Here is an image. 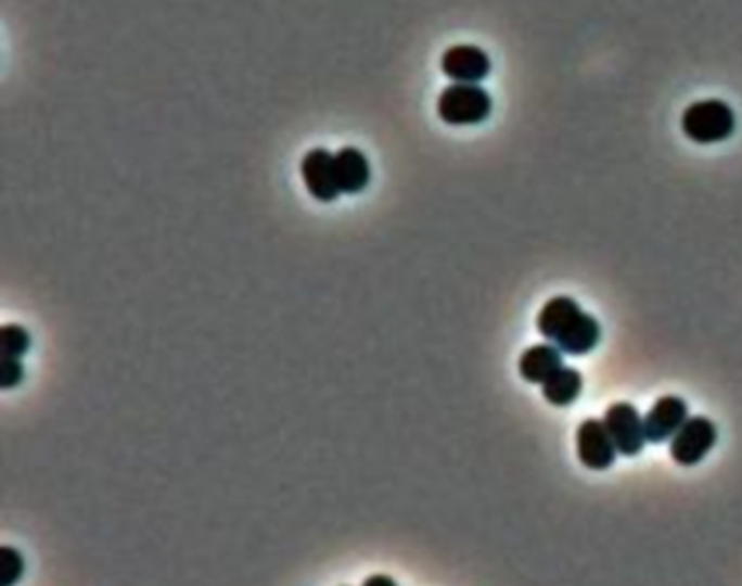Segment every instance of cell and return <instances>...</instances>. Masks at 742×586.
I'll return each mask as SVG.
<instances>
[{
    "mask_svg": "<svg viewBox=\"0 0 742 586\" xmlns=\"http://www.w3.org/2000/svg\"><path fill=\"white\" fill-rule=\"evenodd\" d=\"M490 58L473 44L451 47L443 55V73L456 84H479L490 75Z\"/></svg>",
    "mask_w": 742,
    "mask_h": 586,
    "instance_id": "8",
    "label": "cell"
},
{
    "mask_svg": "<svg viewBox=\"0 0 742 586\" xmlns=\"http://www.w3.org/2000/svg\"><path fill=\"white\" fill-rule=\"evenodd\" d=\"M492 114V99L479 84H453L438 99V116L453 127L479 125Z\"/></svg>",
    "mask_w": 742,
    "mask_h": 586,
    "instance_id": "3",
    "label": "cell"
},
{
    "mask_svg": "<svg viewBox=\"0 0 742 586\" xmlns=\"http://www.w3.org/2000/svg\"><path fill=\"white\" fill-rule=\"evenodd\" d=\"M333 157L335 155H331L327 149H311L300 162V175L307 192L322 203H331L342 194Z\"/></svg>",
    "mask_w": 742,
    "mask_h": 586,
    "instance_id": "7",
    "label": "cell"
},
{
    "mask_svg": "<svg viewBox=\"0 0 742 586\" xmlns=\"http://www.w3.org/2000/svg\"><path fill=\"white\" fill-rule=\"evenodd\" d=\"M718 430L705 417H688L679 432L670 438V458L681 467L699 464L716 445Z\"/></svg>",
    "mask_w": 742,
    "mask_h": 586,
    "instance_id": "4",
    "label": "cell"
},
{
    "mask_svg": "<svg viewBox=\"0 0 742 586\" xmlns=\"http://www.w3.org/2000/svg\"><path fill=\"white\" fill-rule=\"evenodd\" d=\"M363 584H368V586H373V584H395L388 575H375V577H370V579H366Z\"/></svg>",
    "mask_w": 742,
    "mask_h": 586,
    "instance_id": "16",
    "label": "cell"
},
{
    "mask_svg": "<svg viewBox=\"0 0 742 586\" xmlns=\"http://www.w3.org/2000/svg\"><path fill=\"white\" fill-rule=\"evenodd\" d=\"M538 332L566 356H586L601 343V326L571 297H555L538 315Z\"/></svg>",
    "mask_w": 742,
    "mask_h": 586,
    "instance_id": "1",
    "label": "cell"
},
{
    "mask_svg": "<svg viewBox=\"0 0 742 586\" xmlns=\"http://www.w3.org/2000/svg\"><path fill=\"white\" fill-rule=\"evenodd\" d=\"M0 347L5 358H23L31 347V334L16 323L0 328Z\"/></svg>",
    "mask_w": 742,
    "mask_h": 586,
    "instance_id": "13",
    "label": "cell"
},
{
    "mask_svg": "<svg viewBox=\"0 0 742 586\" xmlns=\"http://www.w3.org/2000/svg\"><path fill=\"white\" fill-rule=\"evenodd\" d=\"M584 391V375L573 367L558 369L545 384H542V397L558 408H566L579 399Z\"/></svg>",
    "mask_w": 742,
    "mask_h": 586,
    "instance_id": "12",
    "label": "cell"
},
{
    "mask_svg": "<svg viewBox=\"0 0 742 586\" xmlns=\"http://www.w3.org/2000/svg\"><path fill=\"white\" fill-rule=\"evenodd\" d=\"M603 423L621 456H636L642 451L647 443V434H644V419L638 415L636 406L627 402L612 404L605 410Z\"/></svg>",
    "mask_w": 742,
    "mask_h": 586,
    "instance_id": "5",
    "label": "cell"
},
{
    "mask_svg": "<svg viewBox=\"0 0 742 586\" xmlns=\"http://www.w3.org/2000/svg\"><path fill=\"white\" fill-rule=\"evenodd\" d=\"M25 378V369L21 365V358H5L3 360V371H0V384H3V388H14L23 382Z\"/></svg>",
    "mask_w": 742,
    "mask_h": 586,
    "instance_id": "15",
    "label": "cell"
},
{
    "mask_svg": "<svg viewBox=\"0 0 742 586\" xmlns=\"http://www.w3.org/2000/svg\"><path fill=\"white\" fill-rule=\"evenodd\" d=\"M616 456L618 449L603 421L586 419L577 428V458L584 467L592 471H603L616 462Z\"/></svg>",
    "mask_w": 742,
    "mask_h": 586,
    "instance_id": "6",
    "label": "cell"
},
{
    "mask_svg": "<svg viewBox=\"0 0 742 586\" xmlns=\"http://www.w3.org/2000/svg\"><path fill=\"white\" fill-rule=\"evenodd\" d=\"M23 556L18 549L14 547H3L0 549V575H3L5 584H14L16 579L23 577Z\"/></svg>",
    "mask_w": 742,
    "mask_h": 586,
    "instance_id": "14",
    "label": "cell"
},
{
    "mask_svg": "<svg viewBox=\"0 0 742 586\" xmlns=\"http://www.w3.org/2000/svg\"><path fill=\"white\" fill-rule=\"evenodd\" d=\"M681 131L696 144H716L733 136L735 114L718 99L699 101L683 112Z\"/></svg>",
    "mask_w": 742,
    "mask_h": 586,
    "instance_id": "2",
    "label": "cell"
},
{
    "mask_svg": "<svg viewBox=\"0 0 742 586\" xmlns=\"http://www.w3.org/2000/svg\"><path fill=\"white\" fill-rule=\"evenodd\" d=\"M688 421V404L681 397L666 395L653 404L649 415L644 417V434L647 443L660 445L670 441L679 428Z\"/></svg>",
    "mask_w": 742,
    "mask_h": 586,
    "instance_id": "9",
    "label": "cell"
},
{
    "mask_svg": "<svg viewBox=\"0 0 742 586\" xmlns=\"http://www.w3.org/2000/svg\"><path fill=\"white\" fill-rule=\"evenodd\" d=\"M335 177L342 194H357L370 183V164L355 146H344L335 153Z\"/></svg>",
    "mask_w": 742,
    "mask_h": 586,
    "instance_id": "10",
    "label": "cell"
},
{
    "mask_svg": "<svg viewBox=\"0 0 742 586\" xmlns=\"http://www.w3.org/2000/svg\"><path fill=\"white\" fill-rule=\"evenodd\" d=\"M562 352L555 345H534L523 352L519 373L529 384H545L558 369H562Z\"/></svg>",
    "mask_w": 742,
    "mask_h": 586,
    "instance_id": "11",
    "label": "cell"
}]
</instances>
